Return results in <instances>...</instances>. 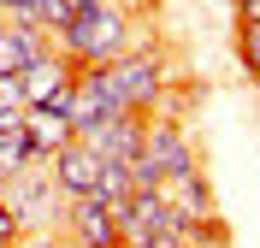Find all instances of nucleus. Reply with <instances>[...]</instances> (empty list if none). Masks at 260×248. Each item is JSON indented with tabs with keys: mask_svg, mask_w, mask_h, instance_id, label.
I'll list each match as a JSON object with an SVG mask.
<instances>
[{
	"mask_svg": "<svg viewBox=\"0 0 260 248\" xmlns=\"http://www.w3.org/2000/svg\"><path fill=\"white\" fill-rule=\"evenodd\" d=\"M107 77H113L124 113H136V118H160V113H166L172 65H166L160 48H130V53H118L113 65H107Z\"/></svg>",
	"mask_w": 260,
	"mask_h": 248,
	"instance_id": "nucleus-2",
	"label": "nucleus"
},
{
	"mask_svg": "<svg viewBox=\"0 0 260 248\" xmlns=\"http://www.w3.org/2000/svg\"><path fill=\"white\" fill-rule=\"evenodd\" d=\"M237 48H243V65H248V77L260 83V24H243V30H237Z\"/></svg>",
	"mask_w": 260,
	"mask_h": 248,
	"instance_id": "nucleus-10",
	"label": "nucleus"
},
{
	"mask_svg": "<svg viewBox=\"0 0 260 248\" xmlns=\"http://www.w3.org/2000/svg\"><path fill=\"white\" fill-rule=\"evenodd\" d=\"M0 113H24V89H18V77H0Z\"/></svg>",
	"mask_w": 260,
	"mask_h": 248,
	"instance_id": "nucleus-11",
	"label": "nucleus"
},
{
	"mask_svg": "<svg viewBox=\"0 0 260 248\" xmlns=\"http://www.w3.org/2000/svg\"><path fill=\"white\" fill-rule=\"evenodd\" d=\"M160 201L183 219V225H207V219H219L213 183L201 178V171H195V178H166V183H160Z\"/></svg>",
	"mask_w": 260,
	"mask_h": 248,
	"instance_id": "nucleus-7",
	"label": "nucleus"
},
{
	"mask_svg": "<svg viewBox=\"0 0 260 248\" xmlns=\"http://www.w3.org/2000/svg\"><path fill=\"white\" fill-rule=\"evenodd\" d=\"M130 48H154V30L142 24V12H130L118 0H89L71 6L65 24L53 30V53H65L71 65H113Z\"/></svg>",
	"mask_w": 260,
	"mask_h": 248,
	"instance_id": "nucleus-1",
	"label": "nucleus"
},
{
	"mask_svg": "<svg viewBox=\"0 0 260 248\" xmlns=\"http://www.w3.org/2000/svg\"><path fill=\"white\" fill-rule=\"evenodd\" d=\"M237 12H243V24H260V0H243Z\"/></svg>",
	"mask_w": 260,
	"mask_h": 248,
	"instance_id": "nucleus-12",
	"label": "nucleus"
},
{
	"mask_svg": "<svg viewBox=\"0 0 260 248\" xmlns=\"http://www.w3.org/2000/svg\"><path fill=\"white\" fill-rule=\"evenodd\" d=\"M71 77H77V65L65 59V53H42V59H30V65L18 71V89H24V107H48V113H65L71 107Z\"/></svg>",
	"mask_w": 260,
	"mask_h": 248,
	"instance_id": "nucleus-4",
	"label": "nucleus"
},
{
	"mask_svg": "<svg viewBox=\"0 0 260 248\" xmlns=\"http://www.w3.org/2000/svg\"><path fill=\"white\" fill-rule=\"evenodd\" d=\"M0 24H6V18H0Z\"/></svg>",
	"mask_w": 260,
	"mask_h": 248,
	"instance_id": "nucleus-14",
	"label": "nucleus"
},
{
	"mask_svg": "<svg viewBox=\"0 0 260 248\" xmlns=\"http://www.w3.org/2000/svg\"><path fill=\"white\" fill-rule=\"evenodd\" d=\"M48 48H53L48 30H36V24H0V77H18V71L30 65V59H42Z\"/></svg>",
	"mask_w": 260,
	"mask_h": 248,
	"instance_id": "nucleus-9",
	"label": "nucleus"
},
{
	"mask_svg": "<svg viewBox=\"0 0 260 248\" xmlns=\"http://www.w3.org/2000/svg\"><path fill=\"white\" fill-rule=\"evenodd\" d=\"M237 6H243V0H237Z\"/></svg>",
	"mask_w": 260,
	"mask_h": 248,
	"instance_id": "nucleus-13",
	"label": "nucleus"
},
{
	"mask_svg": "<svg viewBox=\"0 0 260 248\" xmlns=\"http://www.w3.org/2000/svg\"><path fill=\"white\" fill-rule=\"evenodd\" d=\"M65 231H71V242H77V248H118V242H124V236H118V207H113L107 195L71 201Z\"/></svg>",
	"mask_w": 260,
	"mask_h": 248,
	"instance_id": "nucleus-6",
	"label": "nucleus"
},
{
	"mask_svg": "<svg viewBox=\"0 0 260 248\" xmlns=\"http://www.w3.org/2000/svg\"><path fill=\"white\" fill-rule=\"evenodd\" d=\"M101 165H107V160H101V154L89 148V142H77V136H71V142H65V148L48 160V183L59 189L65 201L101 195Z\"/></svg>",
	"mask_w": 260,
	"mask_h": 248,
	"instance_id": "nucleus-5",
	"label": "nucleus"
},
{
	"mask_svg": "<svg viewBox=\"0 0 260 248\" xmlns=\"http://www.w3.org/2000/svg\"><path fill=\"white\" fill-rule=\"evenodd\" d=\"M77 142H89V148H95L107 165H130V160H136V148H142V118H136V113H124V118H113V124H95V130H83Z\"/></svg>",
	"mask_w": 260,
	"mask_h": 248,
	"instance_id": "nucleus-8",
	"label": "nucleus"
},
{
	"mask_svg": "<svg viewBox=\"0 0 260 248\" xmlns=\"http://www.w3.org/2000/svg\"><path fill=\"white\" fill-rule=\"evenodd\" d=\"M65 118H71V130H77V136H83V130H95V124L124 118V100H118V89H113V77H107V65H77Z\"/></svg>",
	"mask_w": 260,
	"mask_h": 248,
	"instance_id": "nucleus-3",
	"label": "nucleus"
}]
</instances>
